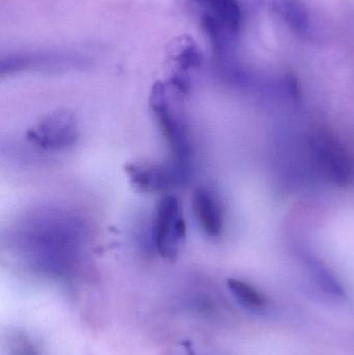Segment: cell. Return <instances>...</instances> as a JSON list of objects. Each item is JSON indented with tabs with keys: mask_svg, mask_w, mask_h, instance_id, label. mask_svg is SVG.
<instances>
[{
	"mask_svg": "<svg viewBox=\"0 0 354 355\" xmlns=\"http://www.w3.org/2000/svg\"><path fill=\"white\" fill-rule=\"evenodd\" d=\"M79 233L80 227L74 219L51 216L27 227L21 237L25 239L22 245L39 262L44 261L46 264L62 266L72 261L76 254L80 240Z\"/></svg>",
	"mask_w": 354,
	"mask_h": 355,
	"instance_id": "6da1fadb",
	"label": "cell"
},
{
	"mask_svg": "<svg viewBox=\"0 0 354 355\" xmlns=\"http://www.w3.org/2000/svg\"><path fill=\"white\" fill-rule=\"evenodd\" d=\"M200 12L202 27L218 58L232 53L242 24V12L237 0H193Z\"/></svg>",
	"mask_w": 354,
	"mask_h": 355,
	"instance_id": "7a4b0ae2",
	"label": "cell"
},
{
	"mask_svg": "<svg viewBox=\"0 0 354 355\" xmlns=\"http://www.w3.org/2000/svg\"><path fill=\"white\" fill-rule=\"evenodd\" d=\"M168 85L157 81L152 87L150 108L172 153V162L191 171V144L188 130L181 116L172 110Z\"/></svg>",
	"mask_w": 354,
	"mask_h": 355,
	"instance_id": "3957f363",
	"label": "cell"
},
{
	"mask_svg": "<svg viewBox=\"0 0 354 355\" xmlns=\"http://www.w3.org/2000/svg\"><path fill=\"white\" fill-rule=\"evenodd\" d=\"M186 233V223L178 198L163 196L156 207L153 223V243L158 254L164 260H176Z\"/></svg>",
	"mask_w": 354,
	"mask_h": 355,
	"instance_id": "277c9868",
	"label": "cell"
},
{
	"mask_svg": "<svg viewBox=\"0 0 354 355\" xmlns=\"http://www.w3.org/2000/svg\"><path fill=\"white\" fill-rule=\"evenodd\" d=\"M78 137L76 119L69 110L48 114L27 132V139L45 151H62L76 143Z\"/></svg>",
	"mask_w": 354,
	"mask_h": 355,
	"instance_id": "5b68a950",
	"label": "cell"
},
{
	"mask_svg": "<svg viewBox=\"0 0 354 355\" xmlns=\"http://www.w3.org/2000/svg\"><path fill=\"white\" fill-rule=\"evenodd\" d=\"M125 172L134 187L149 193L168 191L189 179V171L172 162L168 164H127Z\"/></svg>",
	"mask_w": 354,
	"mask_h": 355,
	"instance_id": "8992f818",
	"label": "cell"
},
{
	"mask_svg": "<svg viewBox=\"0 0 354 355\" xmlns=\"http://www.w3.org/2000/svg\"><path fill=\"white\" fill-rule=\"evenodd\" d=\"M193 210L202 231L218 238L224 227V209L218 196L207 188H197L193 196Z\"/></svg>",
	"mask_w": 354,
	"mask_h": 355,
	"instance_id": "52a82bcc",
	"label": "cell"
},
{
	"mask_svg": "<svg viewBox=\"0 0 354 355\" xmlns=\"http://www.w3.org/2000/svg\"><path fill=\"white\" fill-rule=\"evenodd\" d=\"M272 12L303 39L315 37V25L307 0H270Z\"/></svg>",
	"mask_w": 354,
	"mask_h": 355,
	"instance_id": "ba28073f",
	"label": "cell"
},
{
	"mask_svg": "<svg viewBox=\"0 0 354 355\" xmlns=\"http://www.w3.org/2000/svg\"><path fill=\"white\" fill-rule=\"evenodd\" d=\"M312 146L318 160L335 179L345 183L351 181L353 175V160L334 139L328 135H317Z\"/></svg>",
	"mask_w": 354,
	"mask_h": 355,
	"instance_id": "9c48e42d",
	"label": "cell"
},
{
	"mask_svg": "<svg viewBox=\"0 0 354 355\" xmlns=\"http://www.w3.org/2000/svg\"><path fill=\"white\" fill-rule=\"evenodd\" d=\"M74 60L60 54H22L10 55L1 62V74H12L26 70H44L60 69L72 66Z\"/></svg>",
	"mask_w": 354,
	"mask_h": 355,
	"instance_id": "30bf717a",
	"label": "cell"
},
{
	"mask_svg": "<svg viewBox=\"0 0 354 355\" xmlns=\"http://www.w3.org/2000/svg\"><path fill=\"white\" fill-rule=\"evenodd\" d=\"M170 54L179 72L187 73L197 70L203 62V54L197 43L187 35L177 37L170 44Z\"/></svg>",
	"mask_w": 354,
	"mask_h": 355,
	"instance_id": "8fae6325",
	"label": "cell"
},
{
	"mask_svg": "<svg viewBox=\"0 0 354 355\" xmlns=\"http://www.w3.org/2000/svg\"><path fill=\"white\" fill-rule=\"evenodd\" d=\"M228 288L237 302L249 310H259L265 306V298L245 282L230 279L228 281Z\"/></svg>",
	"mask_w": 354,
	"mask_h": 355,
	"instance_id": "7c38bea8",
	"label": "cell"
}]
</instances>
